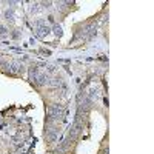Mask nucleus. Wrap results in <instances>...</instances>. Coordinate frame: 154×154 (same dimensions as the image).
<instances>
[{
  "instance_id": "f03ea898",
  "label": "nucleus",
  "mask_w": 154,
  "mask_h": 154,
  "mask_svg": "<svg viewBox=\"0 0 154 154\" xmlns=\"http://www.w3.org/2000/svg\"><path fill=\"white\" fill-rule=\"evenodd\" d=\"M0 63H2V65L8 71H11V72H20V71H23V65H22V63H19V62H14V60L3 62V60H0Z\"/></svg>"
},
{
  "instance_id": "f257e3e1",
  "label": "nucleus",
  "mask_w": 154,
  "mask_h": 154,
  "mask_svg": "<svg viewBox=\"0 0 154 154\" xmlns=\"http://www.w3.org/2000/svg\"><path fill=\"white\" fill-rule=\"evenodd\" d=\"M63 114H65V109H63L60 105H51L48 109V116L51 120H62Z\"/></svg>"
}]
</instances>
